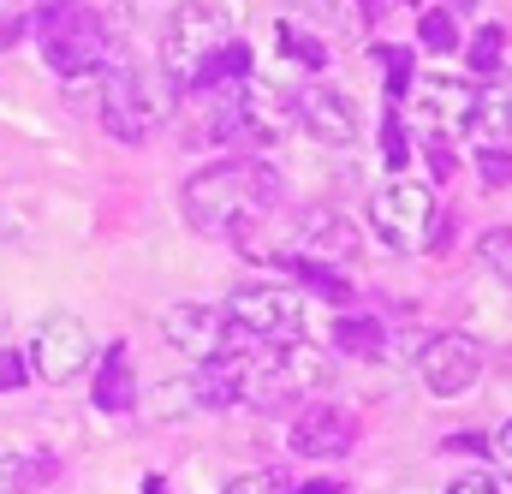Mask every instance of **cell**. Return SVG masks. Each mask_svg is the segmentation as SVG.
<instances>
[{"label": "cell", "mask_w": 512, "mask_h": 494, "mask_svg": "<svg viewBox=\"0 0 512 494\" xmlns=\"http://www.w3.org/2000/svg\"><path fill=\"white\" fill-rule=\"evenodd\" d=\"M90 399H96V411H108V417H126V411H137V375H131V352L120 346V340L96 358Z\"/></svg>", "instance_id": "obj_14"}, {"label": "cell", "mask_w": 512, "mask_h": 494, "mask_svg": "<svg viewBox=\"0 0 512 494\" xmlns=\"http://www.w3.org/2000/svg\"><path fill=\"white\" fill-rule=\"evenodd\" d=\"M447 6H453V12H471V6H477V0H447Z\"/></svg>", "instance_id": "obj_33"}, {"label": "cell", "mask_w": 512, "mask_h": 494, "mask_svg": "<svg viewBox=\"0 0 512 494\" xmlns=\"http://www.w3.org/2000/svg\"><path fill=\"white\" fill-rule=\"evenodd\" d=\"M227 42H233L227 12H215L209 0H179V6L167 12V24H161V78H167L173 90H191L197 72H203Z\"/></svg>", "instance_id": "obj_4"}, {"label": "cell", "mask_w": 512, "mask_h": 494, "mask_svg": "<svg viewBox=\"0 0 512 494\" xmlns=\"http://www.w3.org/2000/svg\"><path fill=\"white\" fill-rule=\"evenodd\" d=\"M36 42H42V60H48L66 84H84V78L108 72V24H102L84 0L42 6V18H36Z\"/></svg>", "instance_id": "obj_2"}, {"label": "cell", "mask_w": 512, "mask_h": 494, "mask_svg": "<svg viewBox=\"0 0 512 494\" xmlns=\"http://www.w3.org/2000/svg\"><path fill=\"white\" fill-rule=\"evenodd\" d=\"M292 114L304 120V131H310L316 143H328V149H340V143L358 137V102H352L346 90H334V84H310Z\"/></svg>", "instance_id": "obj_12"}, {"label": "cell", "mask_w": 512, "mask_h": 494, "mask_svg": "<svg viewBox=\"0 0 512 494\" xmlns=\"http://www.w3.org/2000/svg\"><path fill=\"white\" fill-rule=\"evenodd\" d=\"M471 137H483V149H501V137H512V78H495V84L477 90Z\"/></svg>", "instance_id": "obj_15"}, {"label": "cell", "mask_w": 512, "mask_h": 494, "mask_svg": "<svg viewBox=\"0 0 512 494\" xmlns=\"http://www.w3.org/2000/svg\"><path fill=\"white\" fill-rule=\"evenodd\" d=\"M382 155H387V167H405V125H399V114H387L382 120Z\"/></svg>", "instance_id": "obj_27"}, {"label": "cell", "mask_w": 512, "mask_h": 494, "mask_svg": "<svg viewBox=\"0 0 512 494\" xmlns=\"http://www.w3.org/2000/svg\"><path fill=\"white\" fill-rule=\"evenodd\" d=\"M471 102H477V90L459 84V78H429V84L411 90L417 125H423L429 137H459V131H471Z\"/></svg>", "instance_id": "obj_11"}, {"label": "cell", "mask_w": 512, "mask_h": 494, "mask_svg": "<svg viewBox=\"0 0 512 494\" xmlns=\"http://www.w3.org/2000/svg\"><path fill=\"white\" fill-rule=\"evenodd\" d=\"M477 256L495 268V280H512V227H489L483 245H477Z\"/></svg>", "instance_id": "obj_22"}, {"label": "cell", "mask_w": 512, "mask_h": 494, "mask_svg": "<svg viewBox=\"0 0 512 494\" xmlns=\"http://www.w3.org/2000/svg\"><path fill=\"white\" fill-rule=\"evenodd\" d=\"M334 346H340L346 358H382L387 328L376 316H340V322H334Z\"/></svg>", "instance_id": "obj_17"}, {"label": "cell", "mask_w": 512, "mask_h": 494, "mask_svg": "<svg viewBox=\"0 0 512 494\" xmlns=\"http://www.w3.org/2000/svg\"><path fill=\"white\" fill-rule=\"evenodd\" d=\"M417 42H423L429 54H453V48H459L453 12H447V6H441V12H423V18H417Z\"/></svg>", "instance_id": "obj_19"}, {"label": "cell", "mask_w": 512, "mask_h": 494, "mask_svg": "<svg viewBox=\"0 0 512 494\" xmlns=\"http://www.w3.org/2000/svg\"><path fill=\"white\" fill-rule=\"evenodd\" d=\"M346 256H358V227H352L346 215H334V209H304V215L292 221V245L280 250L286 268H292V262L334 268V262H346Z\"/></svg>", "instance_id": "obj_8"}, {"label": "cell", "mask_w": 512, "mask_h": 494, "mask_svg": "<svg viewBox=\"0 0 512 494\" xmlns=\"http://www.w3.org/2000/svg\"><path fill=\"white\" fill-rule=\"evenodd\" d=\"M221 494H280V471H239Z\"/></svg>", "instance_id": "obj_26"}, {"label": "cell", "mask_w": 512, "mask_h": 494, "mask_svg": "<svg viewBox=\"0 0 512 494\" xmlns=\"http://www.w3.org/2000/svg\"><path fill=\"white\" fill-rule=\"evenodd\" d=\"M370 227L382 233L387 250H429L435 245V191L429 185H411V179H393L370 197Z\"/></svg>", "instance_id": "obj_6"}, {"label": "cell", "mask_w": 512, "mask_h": 494, "mask_svg": "<svg viewBox=\"0 0 512 494\" xmlns=\"http://www.w3.org/2000/svg\"><path fill=\"white\" fill-rule=\"evenodd\" d=\"M399 6H417V0H399Z\"/></svg>", "instance_id": "obj_34"}, {"label": "cell", "mask_w": 512, "mask_h": 494, "mask_svg": "<svg viewBox=\"0 0 512 494\" xmlns=\"http://www.w3.org/2000/svg\"><path fill=\"white\" fill-rule=\"evenodd\" d=\"M280 42H286V54H292V60H304V66H322V60H328V48H322L316 36H298L292 24H280Z\"/></svg>", "instance_id": "obj_24"}, {"label": "cell", "mask_w": 512, "mask_h": 494, "mask_svg": "<svg viewBox=\"0 0 512 494\" xmlns=\"http://www.w3.org/2000/svg\"><path fill=\"white\" fill-rule=\"evenodd\" d=\"M274 203H280V173L256 155L215 161V167L191 173L179 191V209H185L191 233H203V239H239L262 215H274Z\"/></svg>", "instance_id": "obj_1"}, {"label": "cell", "mask_w": 512, "mask_h": 494, "mask_svg": "<svg viewBox=\"0 0 512 494\" xmlns=\"http://www.w3.org/2000/svg\"><path fill=\"white\" fill-rule=\"evenodd\" d=\"M447 494H512V471H465L447 483Z\"/></svg>", "instance_id": "obj_23"}, {"label": "cell", "mask_w": 512, "mask_h": 494, "mask_svg": "<svg viewBox=\"0 0 512 494\" xmlns=\"http://www.w3.org/2000/svg\"><path fill=\"white\" fill-rule=\"evenodd\" d=\"M495 447H501V453H507V459H512V417H507V423H501V435H495Z\"/></svg>", "instance_id": "obj_31"}, {"label": "cell", "mask_w": 512, "mask_h": 494, "mask_svg": "<svg viewBox=\"0 0 512 494\" xmlns=\"http://www.w3.org/2000/svg\"><path fill=\"white\" fill-rule=\"evenodd\" d=\"M30 483H48V453H30V459L0 453V494H24Z\"/></svg>", "instance_id": "obj_18"}, {"label": "cell", "mask_w": 512, "mask_h": 494, "mask_svg": "<svg viewBox=\"0 0 512 494\" xmlns=\"http://www.w3.org/2000/svg\"><path fill=\"white\" fill-rule=\"evenodd\" d=\"M417 375H423V387H429L435 399H459V393H471L477 375H483V346H477L471 334H441V340L423 346Z\"/></svg>", "instance_id": "obj_10"}, {"label": "cell", "mask_w": 512, "mask_h": 494, "mask_svg": "<svg viewBox=\"0 0 512 494\" xmlns=\"http://www.w3.org/2000/svg\"><path fill=\"white\" fill-rule=\"evenodd\" d=\"M161 334H167V346H179V352L197 358V364H221V358H233L239 340H245V334L227 322L221 304H173V310L161 316Z\"/></svg>", "instance_id": "obj_7"}, {"label": "cell", "mask_w": 512, "mask_h": 494, "mask_svg": "<svg viewBox=\"0 0 512 494\" xmlns=\"http://www.w3.org/2000/svg\"><path fill=\"white\" fill-rule=\"evenodd\" d=\"M298 494H340V489H334V483H304Z\"/></svg>", "instance_id": "obj_32"}, {"label": "cell", "mask_w": 512, "mask_h": 494, "mask_svg": "<svg viewBox=\"0 0 512 494\" xmlns=\"http://www.w3.org/2000/svg\"><path fill=\"white\" fill-rule=\"evenodd\" d=\"M483 185H512V149H477Z\"/></svg>", "instance_id": "obj_25"}, {"label": "cell", "mask_w": 512, "mask_h": 494, "mask_svg": "<svg viewBox=\"0 0 512 494\" xmlns=\"http://www.w3.org/2000/svg\"><path fill=\"white\" fill-rule=\"evenodd\" d=\"M18 30H24V18H0V48H6V42H12Z\"/></svg>", "instance_id": "obj_30"}, {"label": "cell", "mask_w": 512, "mask_h": 494, "mask_svg": "<svg viewBox=\"0 0 512 494\" xmlns=\"http://www.w3.org/2000/svg\"><path fill=\"white\" fill-rule=\"evenodd\" d=\"M221 310H227V322L251 346H292V340H304V292L298 286L245 280V286H233V298Z\"/></svg>", "instance_id": "obj_5"}, {"label": "cell", "mask_w": 512, "mask_h": 494, "mask_svg": "<svg viewBox=\"0 0 512 494\" xmlns=\"http://www.w3.org/2000/svg\"><path fill=\"white\" fill-rule=\"evenodd\" d=\"M382 66H387V90H393V96H405V84H411V54L382 48Z\"/></svg>", "instance_id": "obj_28"}, {"label": "cell", "mask_w": 512, "mask_h": 494, "mask_svg": "<svg viewBox=\"0 0 512 494\" xmlns=\"http://www.w3.org/2000/svg\"><path fill=\"white\" fill-rule=\"evenodd\" d=\"M173 108V84L161 78V66L143 60H120L102 72V125L120 143H143Z\"/></svg>", "instance_id": "obj_3"}, {"label": "cell", "mask_w": 512, "mask_h": 494, "mask_svg": "<svg viewBox=\"0 0 512 494\" xmlns=\"http://www.w3.org/2000/svg\"><path fill=\"white\" fill-rule=\"evenodd\" d=\"M501 54H507V30H501V24H483V30L465 42V60H471L477 72H495V66H501Z\"/></svg>", "instance_id": "obj_20"}, {"label": "cell", "mask_w": 512, "mask_h": 494, "mask_svg": "<svg viewBox=\"0 0 512 494\" xmlns=\"http://www.w3.org/2000/svg\"><path fill=\"white\" fill-rule=\"evenodd\" d=\"M245 78H251V48H245V42H227V48L197 72L191 96H209V90H227V84H245Z\"/></svg>", "instance_id": "obj_16"}, {"label": "cell", "mask_w": 512, "mask_h": 494, "mask_svg": "<svg viewBox=\"0 0 512 494\" xmlns=\"http://www.w3.org/2000/svg\"><path fill=\"white\" fill-rule=\"evenodd\" d=\"M48 6H60V0H48Z\"/></svg>", "instance_id": "obj_35"}, {"label": "cell", "mask_w": 512, "mask_h": 494, "mask_svg": "<svg viewBox=\"0 0 512 494\" xmlns=\"http://www.w3.org/2000/svg\"><path fill=\"white\" fill-rule=\"evenodd\" d=\"M286 441H292L298 459H340V453H352V441H358V417L322 405V411H304Z\"/></svg>", "instance_id": "obj_13"}, {"label": "cell", "mask_w": 512, "mask_h": 494, "mask_svg": "<svg viewBox=\"0 0 512 494\" xmlns=\"http://www.w3.org/2000/svg\"><path fill=\"white\" fill-rule=\"evenodd\" d=\"M292 274L310 286V292H322V298H334V304H346L352 298V280H340L334 268H310V262H292Z\"/></svg>", "instance_id": "obj_21"}, {"label": "cell", "mask_w": 512, "mask_h": 494, "mask_svg": "<svg viewBox=\"0 0 512 494\" xmlns=\"http://www.w3.org/2000/svg\"><path fill=\"white\" fill-rule=\"evenodd\" d=\"M90 358H96V346H90V328L78 316H48L30 340V370L42 381H60V387L90 370Z\"/></svg>", "instance_id": "obj_9"}, {"label": "cell", "mask_w": 512, "mask_h": 494, "mask_svg": "<svg viewBox=\"0 0 512 494\" xmlns=\"http://www.w3.org/2000/svg\"><path fill=\"white\" fill-rule=\"evenodd\" d=\"M24 381H30V358L24 352H0V393H12Z\"/></svg>", "instance_id": "obj_29"}]
</instances>
